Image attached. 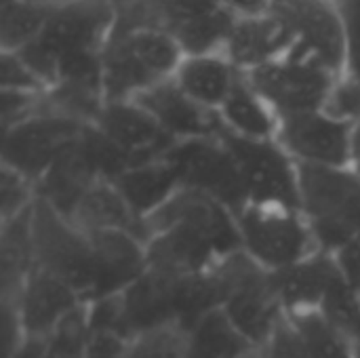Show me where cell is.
Wrapping results in <instances>:
<instances>
[{
    "label": "cell",
    "mask_w": 360,
    "mask_h": 358,
    "mask_svg": "<svg viewBox=\"0 0 360 358\" xmlns=\"http://www.w3.org/2000/svg\"><path fill=\"white\" fill-rule=\"evenodd\" d=\"M148 268L188 276L243 249L236 215L219 200L181 188L146 222Z\"/></svg>",
    "instance_id": "obj_1"
},
{
    "label": "cell",
    "mask_w": 360,
    "mask_h": 358,
    "mask_svg": "<svg viewBox=\"0 0 360 358\" xmlns=\"http://www.w3.org/2000/svg\"><path fill=\"white\" fill-rule=\"evenodd\" d=\"M177 40L158 27L114 30L103 53L105 101H129L175 76L184 61Z\"/></svg>",
    "instance_id": "obj_2"
},
{
    "label": "cell",
    "mask_w": 360,
    "mask_h": 358,
    "mask_svg": "<svg viewBox=\"0 0 360 358\" xmlns=\"http://www.w3.org/2000/svg\"><path fill=\"white\" fill-rule=\"evenodd\" d=\"M300 209L321 251L338 253L360 241V173L354 167L297 162Z\"/></svg>",
    "instance_id": "obj_3"
},
{
    "label": "cell",
    "mask_w": 360,
    "mask_h": 358,
    "mask_svg": "<svg viewBox=\"0 0 360 358\" xmlns=\"http://www.w3.org/2000/svg\"><path fill=\"white\" fill-rule=\"evenodd\" d=\"M114 25L116 8L112 0H68L51 11L42 34L17 53L51 89L57 63L70 55L103 53Z\"/></svg>",
    "instance_id": "obj_4"
},
{
    "label": "cell",
    "mask_w": 360,
    "mask_h": 358,
    "mask_svg": "<svg viewBox=\"0 0 360 358\" xmlns=\"http://www.w3.org/2000/svg\"><path fill=\"white\" fill-rule=\"evenodd\" d=\"M215 272L224 287V314L253 348L264 346L287 314L274 289L272 272L262 268L243 249L224 257Z\"/></svg>",
    "instance_id": "obj_5"
},
{
    "label": "cell",
    "mask_w": 360,
    "mask_h": 358,
    "mask_svg": "<svg viewBox=\"0 0 360 358\" xmlns=\"http://www.w3.org/2000/svg\"><path fill=\"white\" fill-rule=\"evenodd\" d=\"M243 251L268 272H281L321 251L300 209L249 203L236 213Z\"/></svg>",
    "instance_id": "obj_6"
},
{
    "label": "cell",
    "mask_w": 360,
    "mask_h": 358,
    "mask_svg": "<svg viewBox=\"0 0 360 358\" xmlns=\"http://www.w3.org/2000/svg\"><path fill=\"white\" fill-rule=\"evenodd\" d=\"M257 95L276 116L325 110L338 82L342 80L321 63L289 51L281 59L245 74Z\"/></svg>",
    "instance_id": "obj_7"
},
{
    "label": "cell",
    "mask_w": 360,
    "mask_h": 358,
    "mask_svg": "<svg viewBox=\"0 0 360 358\" xmlns=\"http://www.w3.org/2000/svg\"><path fill=\"white\" fill-rule=\"evenodd\" d=\"M32 241L36 268L68 283L86 304L93 285V253L84 230L44 200L32 207Z\"/></svg>",
    "instance_id": "obj_8"
},
{
    "label": "cell",
    "mask_w": 360,
    "mask_h": 358,
    "mask_svg": "<svg viewBox=\"0 0 360 358\" xmlns=\"http://www.w3.org/2000/svg\"><path fill=\"white\" fill-rule=\"evenodd\" d=\"M162 158L175 169L181 188L219 200L234 215L251 203L240 169L219 135L175 141Z\"/></svg>",
    "instance_id": "obj_9"
},
{
    "label": "cell",
    "mask_w": 360,
    "mask_h": 358,
    "mask_svg": "<svg viewBox=\"0 0 360 358\" xmlns=\"http://www.w3.org/2000/svg\"><path fill=\"white\" fill-rule=\"evenodd\" d=\"M219 139L234 156L251 203L300 209L297 162L276 139H249L226 127L221 129Z\"/></svg>",
    "instance_id": "obj_10"
},
{
    "label": "cell",
    "mask_w": 360,
    "mask_h": 358,
    "mask_svg": "<svg viewBox=\"0 0 360 358\" xmlns=\"http://www.w3.org/2000/svg\"><path fill=\"white\" fill-rule=\"evenodd\" d=\"M84 127L86 124L40 108L38 114L2 131V167L38 184L78 141Z\"/></svg>",
    "instance_id": "obj_11"
},
{
    "label": "cell",
    "mask_w": 360,
    "mask_h": 358,
    "mask_svg": "<svg viewBox=\"0 0 360 358\" xmlns=\"http://www.w3.org/2000/svg\"><path fill=\"white\" fill-rule=\"evenodd\" d=\"M354 122L333 116L327 110L289 114L278 118L276 141L302 165L350 167Z\"/></svg>",
    "instance_id": "obj_12"
},
{
    "label": "cell",
    "mask_w": 360,
    "mask_h": 358,
    "mask_svg": "<svg viewBox=\"0 0 360 358\" xmlns=\"http://www.w3.org/2000/svg\"><path fill=\"white\" fill-rule=\"evenodd\" d=\"M270 11L293 34L291 51L344 78V32L331 0H272Z\"/></svg>",
    "instance_id": "obj_13"
},
{
    "label": "cell",
    "mask_w": 360,
    "mask_h": 358,
    "mask_svg": "<svg viewBox=\"0 0 360 358\" xmlns=\"http://www.w3.org/2000/svg\"><path fill=\"white\" fill-rule=\"evenodd\" d=\"M93 253V285L89 302L120 295L148 270L146 243L122 230L89 232Z\"/></svg>",
    "instance_id": "obj_14"
},
{
    "label": "cell",
    "mask_w": 360,
    "mask_h": 358,
    "mask_svg": "<svg viewBox=\"0 0 360 358\" xmlns=\"http://www.w3.org/2000/svg\"><path fill=\"white\" fill-rule=\"evenodd\" d=\"M133 101L150 112L160 129L175 141L217 137L224 129L219 114L188 97L173 78L154 84L152 89L137 95Z\"/></svg>",
    "instance_id": "obj_15"
},
{
    "label": "cell",
    "mask_w": 360,
    "mask_h": 358,
    "mask_svg": "<svg viewBox=\"0 0 360 358\" xmlns=\"http://www.w3.org/2000/svg\"><path fill=\"white\" fill-rule=\"evenodd\" d=\"M122 152H127L133 165H143L162 158L175 143L160 124L137 101H108L95 122Z\"/></svg>",
    "instance_id": "obj_16"
},
{
    "label": "cell",
    "mask_w": 360,
    "mask_h": 358,
    "mask_svg": "<svg viewBox=\"0 0 360 358\" xmlns=\"http://www.w3.org/2000/svg\"><path fill=\"white\" fill-rule=\"evenodd\" d=\"M15 304L25 338L46 340L57 325L84 302L68 283L34 268Z\"/></svg>",
    "instance_id": "obj_17"
},
{
    "label": "cell",
    "mask_w": 360,
    "mask_h": 358,
    "mask_svg": "<svg viewBox=\"0 0 360 358\" xmlns=\"http://www.w3.org/2000/svg\"><path fill=\"white\" fill-rule=\"evenodd\" d=\"M293 42L295 40L289 27L272 11H268L236 17L224 53L243 74H247L287 55Z\"/></svg>",
    "instance_id": "obj_18"
},
{
    "label": "cell",
    "mask_w": 360,
    "mask_h": 358,
    "mask_svg": "<svg viewBox=\"0 0 360 358\" xmlns=\"http://www.w3.org/2000/svg\"><path fill=\"white\" fill-rule=\"evenodd\" d=\"M340 276L338 260L327 251H316L295 266L272 272L274 289L287 314L319 310L325 293Z\"/></svg>",
    "instance_id": "obj_19"
},
{
    "label": "cell",
    "mask_w": 360,
    "mask_h": 358,
    "mask_svg": "<svg viewBox=\"0 0 360 358\" xmlns=\"http://www.w3.org/2000/svg\"><path fill=\"white\" fill-rule=\"evenodd\" d=\"M179 276L148 268L124 293H120L124 323L131 338L175 323V283Z\"/></svg>",
    "instance_id": "obj_20"
},
{
    "label": "cell",
    "mask_w": 360,
    "mask_h": 358,
    "mask_svg": "<svg viewBox=\"0 0 360 358\" xmlns=\"http://www.w3.org/2000/svg\"><path fill=\"white\" fill-rule=\"evenodd\" d=\"M240 74L243 72L226 57V53L186 55L173 80L196 103L205 106L207 110L219 112Z\"/></svg>",
    "instance_id": "obj_21"
},
{
    "label": "cell",
    "mask_w": 360,
    "mask_h": 358,
    "mask_svg": "<svg viewBox=\"0 0 360 358\" xmlns=\"http://www.w3.org/2000/svg\"><path fill=\"white\" fill-rule=\"evenodd\" d=\"M70 222L86 234L99 230H122L139 236L143 243L148 238L146 224L133 213L114 181H95L80 198Z\"/></svg>",
    "instance_id": "obj_22"
},
{
    "label": "cell",
    "mask_w": 360,
    "mask_h": 358,
    "mask_svg": "<svg viewBox=\"0 0 360 358\" xmlns=\"http://www.w3.org/2000/svg\"><path fill=\"white\" fill-rule=\"evenodd\" d=\"M114 184L141 222H146L175 192L181 190V181L175 169L165 158L135 165L124 171Z\"/></svg>",
    "instance_id": "obj_23"
},
{
    "label": "cell",
    "mask_w": 360,
    "mask_h": 358,
    "mask_svg": "<svg viewBox=\"0 0 360 358\" xmlns=\"http://www.w3.org/2000/svg\"><path fill=\"white\" fill-rule=\"evenodd\" d=\"M99 181L89 162L78 150V141L40 177L36 184V198L51 205L63 217H72L84 192Z\"/></svg>",
    "instance_id": "obj_24"
},
{
    "label": "cell",
    "mask_w": 360,
    "mask_h": 358,
    "mask_svg": "<svg viewBox=\"0 0 360 358\" xmlns=\"http://www.w3.org/2000/svg\"><path fill=\"white\" fill-rule=\"evenodd\" d=\"M34 207V205H32ZM36 268L32 241V209L2 222L0 234V287L2 302L15 304L25 281Z\"/></svg>",
    "instance_id": "obj_25"
},
{
    "label": "cell",
    "mask_w": 360,
    "mask_h": 358,
    "mask_svg": "<svg viewBox=\"0 0 360 358\" xmlns=\"http://www.w3.org/2000/svg\"><path fill=\"white\" fill-rule=\"evenodd\" d=\"M224 127L240 137L249 139H276L278 116L240 74L232 93L219 108Z\"/></svg>",
    "instance_id": "obj_26"
},
{
    "label": "cell",
    "mask_w": 360,
    "mask_h": 358,
    "mask_svg": "<svg viewBox=\"0 0 360 358\" xmlns=\"http://www.w3.org/2000/svg\"><path fill=\"white\" fill-rule=\"evenodd\" d=\"M190 358H249L253 348L230 323L224 310H215L200 319L188 331Z\"/></svg>",
    "instance_id": "obj_27"
},
{
    "label": "cell",
    "mask_w": 360,
    "mask_h": 358,
    "mask_svg": "<svg viewBox=\"0 0 360 358\" xmlns=\"http://www.w3.org/2000/svg\"><path fill=\"white\" fill-rule=\"evenodd\" d=\"M53 8L25 0H0V51L17 53L32 44L42 34Z\"/></svg>",
    "instance_id": "obj_28"
},
{
    "label": "cell",
    "mask_w": 360,
    "mask_h": 358,
    "mask_svg": "<svg viewBox=\"0 0 360 358\" xmlns=\"http://www.w3.org/2000/svg\"><path fill=\"white\" fill-rule=\"evenodd\" d=\"M319 312L325 321L340 331L350 344L360 340V293L352 289L344 274L325 293Z\"/></svg>",
    "instance_id": "obj_29"
},
{
    "label": "cell",
    "mask_w": 360,
    "mask_h": 358,
    "mask_svg": "<svg viewBox=\"0 0 360 358\" xmlns=\"http://www.w3.org/2000/svg\"><path fill=\"white\" fill-rule=\"evenodd\" d=\"M289 317L304 333L312 358H354L352 344L340 331H335L319 310L289 314Z\"/></svg>",
    "instance_id": "obj_30"
},
{
    "label": "cell",
    "mask_w": 360,
    "mask_h": 358,
    "mask_svg": "<svg viewBox=\"0 0 360 358\" xmlns=\"http://www.w3.org/2000/svg\"><path fill=\"white\" fill-rule=\"evenodd\" d=\"M188 331L179 325H165L131 340L127 358H190Z\"/></svg>",
    "instance_id": "obj_31"
},
{
    "label": "cell",
    "mask_w": 360,
    "mask_h": 358,
    "mask_svg": "<svg viewBox=\"0 0 360 358\" xmlns=\"http://www.w3.org/2000/svg\"><path fill=\"white\" fill-rule=\"evenodd\" d=\"M89 340L86 304L68 314L44 340V358H84Z\"/></svg>",
    "instance_id": "obj_32"
},
{
    "label": "cell",
    "mask_w": 360,
    "mask_h": 358,
    "mask_svg": "<svg viewBox=\"0 0 360 358\" xmlns=\"http://www.w3.org/2000/svg\"><path fill=\"white\" fill-rule=\"evenodd\" d=\"M257 358H312V352L295 321L285 314L264 346L257 348Z\"/></svg>",
    "instance_id": "obj_33"
},
{
    "label": "cell",
    "mask_w": 360,
    "mask_h": 358,
    "mask_svg": "<svg viewBox=\"0 0 360 358\" xmlns=\"http://www.w3.org/2000/svg\"><path fill=\"white\" fill-rule=\"evenodd\" d=\"M36 203V184L23 177L21 173L2 167L0 171V209L2 222H8Z\"/></svg>",
    "instance_id": "obj_34"
},
{
    "label": "cell",
    "mask_w": 360,
    "mask_h": 358,
    "mask_svg": "<svg viewBox=\"0 0 360 358\" xmlns=\"http://www.w3.org/2000/svg\"><path fill=\"white\" fill-rule=\"evenodd\" d=\"M344 32V78L360 82V0H346L335 4Z\"/></svg>",
    "instance_id": "obj_35"
},
{
    "label": "cell",
    "mask_w": 360,
    "mask_h": 358,
    "mask_svg": "<svg viewBox=\"0 0 360 358\" xmlns=\"http://www.w3.org/2000/svg\"><path fill=\"white\" fill-rule=\"evenodd\" d=\"M0 84H2V91H23V93L46 91L44 82L21 59V55L6 53V51H0Z\"/></svg>",
    "instance_id": "obj_36"
},
{
    "label": "cell",
    "mask_w": 360,
    "mask_h": 358,
    "mask_svg": "<svg viewBox=\"0 0 360 358\" xmlns=\"http://www.w3.org/2000/svg\"><path fill=\"white\" fill-rule=\"evenodd\" d=\"M131 340L112 331H91L84 358H127Z\"/></svg>",
    "instance_id": "obj_37"
},
{
    "label": "cell",
    "mask_w": 360,
    "mask_h": 358,
    "mask_svg": "<svg viewBox=\"0 0 360 358\" xmlns=\"http://www.w3.org/2000/svg\"><path fill=\"white\" fill-rule=\"evenodd\" d=\"M333 255L338 260V266H340L346 283L360 293V241L344 247L342 251H338Z\"/></svg>",
    "instance_id": "obj_38"
},
{
    "label": "cell",
    "mask_w": 360,
    "mask_h": 358,
    "mask_svg": "<svg viewBox=\"0 0 360 358\" xmlns=\"http://www.w3.org/2000/svg\"><path fill=\"white\" fill-rule=\"evenodd\" d=\"M224 8L234 13L236 17H247V15H259L268 13L272 6V0H217Z\"/></svg>",
    "instance_id": "obj_39"
},
{
    "label": "cell",
    "mask_w": 360,
    "mask_h": 358,
    "mask_svg": "<svg viewBox=\"0 0 360 358\" xmlns=\"http://www.w3.org/2000/svg\"><path fill=\"white\" fill-rule=\"evenodd\" d=\"M8 358H44V340L27 338Z\"/></svg>",
    "instance_id": "obj_40"
},
{
    "label": "cell",
    "mask_w": 360,
    "mask_h": 358,
    "mask_svg": "<svg viewBox=\"0 0 360 358\" xmlns=\"http://www.w3.org/2000/svg\"><path fill=\"white\" fill-rule=\"evenodd\" d=\"M360 173V124L354 127V135H352V165Z\"/></svg>",
    "instance_id": "obj_41"
},
{
    "label": "cell",
    "mask_w": 360,
    "mask_h": 358,
    "mask_svg": "<svg viewBox=\"0 0 360 358\" xmlns=\"http://www.w3.org/2000/svg\"><path fill=\"white\" fill-rule=\"evenodd\" d=\"M25 2H34V4H42V6H59L68 0H25Z\"/></svg>",
    "instance_id": "obj_42"
},
{
    "label": "cell",
    "mask_w": 360,
    "mask_h": 358,
    "mask_svg": "<svg viewBox=\"0 0 360 358\" xmlns=\"http://www.w3.org/2000/svg\"><path fill=\"white\" fill-rule=\"evenodd\" d=\"M352 357L360 358V340H359V342H354V344H352Z\"/></svg>",
    "instance_id": "obj_43"
},
{
    "label": "cell",
    "mask_w": 360,
    "mask_h": 358,
    "mask_svg": "<svg viewBox=\"0 0 360 358\" xmlns=\"http://www.w3.org/2000/svg\"><path fill=\"white\" fill-rule=\"evenodd\" d=\"M333 4H340V2H346V0H331Z\"/></svg>",
    "instance_id": "obj_44"
},
{
    "label": "cell",
    "mask_w": 360,
    "mask_h": 358,
    "mask_svg": "<svg viewBox=\"0 0 360 358\" xmlns=\"http://www.w3.org/2000/svg\"><path fill=\"white\" fill-rule=\"evenodd\" d=\"M249 358H257V350H255V352H253V354H251Z\"/></svg>",
    "instance_id": "obj_45"
}]
</instances>
